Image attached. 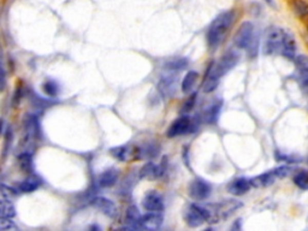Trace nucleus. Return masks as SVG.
<instances>
[{"label":"nucleus","mask_w":308,"mask_h":231,"mask_svg":"<svg viewBox=\"0 0 308 231\" xmlns=\"http://www.w3.org/2000/svg\"><path fill=\"white\" fill-rule=\"evenodd\" d=\"M239 62V54L234 51L226 52L218 62L211 65L208 69V72L206 73V79L202 85V89L205 93H211L215 90L219 85L220 79L225 76L230 70L235 68V65Z\"/></svg>","instance_id":"1"},{"label":"nucleus","mask_w":308,"mask_h":231,"mask_svg":"<svg viewBox=\"0 0 308 231\" xmlns=\"http://www.w3.org/2000/svg\"><path fill=\"white\" fill-rule=\"evenodd\" d=\"M234 21H235V11L234 10H227V11L219 13L212 21L207 29V35H206L209 47L216 48L222 43L227 31H229L230 27L233 26Z\"/></svg>","instance_id":"2"},{"label":"nucleus","mask_w":308,"mask_h":231,"mask_svg":"<svg viewBox=\"0 0 308 231\" xmlns=\"http://www.w3.org/2000/svg\"><path fill=\"white\" fill-rule=\"evenodd\" d=\"M234 43L241 50H246L249 57H254L258 52V44L253 24L251 22L241 24L239 30L236 31L235 36H234Z\"/></svg>","instance_id":"3"},{"label":"nucleus","mask_w":308,"mask_h":231,"mask_svg":"<svg viewBox=\"0 0 308 231\" xmlns=\"http://www.w3.org/2000/svg\"><path fill=\"white\" fill-rule=\"evenodd\" d=\"M209 218H211V215H209L208 207L195 204L189 205L184 213L185 222L191 227H198L206 222H209Z\"/></svg>","instance_id":"4"},{"label":"nucleus","mask_w":308,"mask_h":231,"mask_svg":"<svg viewBox=\"0 0 308 231\" xmlns=\"http://www.w3.org/2000/svg\"><path fill=\"white\" fill-rule=\"evenodd\" d=\"M242 202L237 201V200H226L224 202H220V204L213 205L211 206L209 209V215H211V218H209V222H218L220 219H225L227 217L233 215L234 212L237 211V209L242 207Z\"/></svg>","instance_id":"5"},{"label":"nucleus","mask_w":308,"mask_h":231,"mask_svg":"<svg viewBox=\"0 0 308 231\" xmlns=\"http://www.w3.org/2000/svg\"><path fill=\"white\" fill-rule=\"evenodd\" d=\"M285 30L282 28H271L268 29L265 37V53L266 54H281L283 38H284Z\"/></svg>","instance_id":"6"},{"label":"nucleus","mask_w":308,"mask_h":231,"mask_svg":"<svg viewBox=\"0 0 308 231\" xmlns=\"http://www.w3.org/2000/svg\"><path fill=\"white\" fill-rule=\"evenodd\" d=\"M212 192V185L202 178H195L189 184V195L195 200H205Z\"/></svg>","instance_id":"7"},{"label":"nucleus","mask_w":308,"mask_h":231,"mask_svg":"<svg viewBox=\"0 0 308 231\" xmlns=\"http://www.w3.org/2000/svg\"><path fill=\"white\" fill-rule=\"evenodd\" d=\"M192 130V123L191 120L188 116H182V117L177 118L176 121L172 122V124L170 125V128L167 129L166 135L167 138H177V136H182L184 134H188Z\"/></svg>","instance_id":"8"},{"label":"nucleus","mask_w":308,"mask_h":231,"mask_svg":"<svg viewBox=\"0 0 308 231\" xmlns=\"http://www.w3.org/2000/svg\"><path fill=\"white\" fill-rule=\"evenodd\" d=\"M296 66V77L301 88L308 93V57L304 54L296 55L294 59Z\"/></svg>","instance_id":"9"},{"label":"nucleus","mask_w":308,"mask_h":231,"mask_svg":"<svg viewBox=\"0 0 308 231\" xmlns=\"http://www.w3.org/2000/svg\"><path fill=\"white\" fill-rule=\"evenodd\" d=\"M142 206L147 212H163L164 209L163 197L157 191L147 192L142 200Z\"/></svg>","instance_id":"10"},{"label":"nucleus","mask_w":308,"mask_h":231,"mask_svg":"<svg viewBox=\"0 0 308 231\" xmlns=\"http://www.w3.org/2000/svg\"><path fill=\"white\" fill-rule=\"evenodd\" d=\"M92 205L99 209V211L103 212L105 216H107L108 218H116V216H117L118 213L117 206L114 205L113 201L108 200L107 198H95L92 201Z\"/></svg>","instance_id":"11"},{"label":"nucleus","mask_w":308,"mask_h":231,"mask_svg":"<svg viewBox=\"0 0 308 231\" xmlns=\"http://www.w3.org/2000/svg\"><path fill=\"white\" fill-rule=\"evenodd\" d=\"M24 131H26V139L29 142H35L40 138V125L35 116H28L24 122Z\"/></svg>","instance_id":"12"},{"label":"nucleus","mask_w":308,"mask_h":231,"mask_svg":"<svg viewBox=\"0 0 308 231\" xmlns=\"http://www.w3.org/2000/svg\"><path fill=\"white\" fill-rule=\"evenodd\" d=\"M296 51H297V45L296 40L294 37V35L289 31H285L284 38H283V46L281 51V55L285 57L286 59L294 61L296 58Z\"/></svg>","instance_id":"13"},{"label":"nucleus","mask_w":308,"mask_h":231,"mask_svg":"<svg viewBox=\"0 0 308 231\" xmlns=\"http://www.w3.org/2000/svg\"><path fill=\"white\" fill-rule=\"evenodd\" d=\"M252 188V183L251 180H247V178L241 177V178H236V180L231 181L229 184H227V191L230 194L236 195V197H240V195L246 194L251 190Z\"/></svg>","instance_id":"14"},{"label":"nucleus","mask_w":308,"mask_h":231,"mask_svg":"<svg viewBox=\"0 0 308 231\" xmlns=\"http://www.w3.org/2000/svg\"><path fill=\"white\" fill-rule=\"evenodd\" d=\"M164 222V217L162 212H148L147 215L142 216L141 225L143 229L157 230L162 226Z\"/></svg>","instance_id":"15"},{"label":"nucleus","mask_w":308,"mask_h":231,"mask_svg":"<svg viewBox=\"0 0 308 231\" xmlns=\"http://www.w3.org/2000/svg\"><path fill=\"white\" fill-rule=\"evenodd\" d=\"M176 77L174 75H165L160 79L158 83V89L164 97L171 98L175 94V92H176Z\"/></svg>","instance_id":"16"},{"label":"nucleus","mask_w":308,"mask_h":231,"mask_svg":"<svg viewBox=\"0 0 308 231\" xmlns=\"http://www.w3.org/2000/svg\"><path fill=\"white\" fill-rule=\"evenodd\" d=\"M164 172H165V165L160 164V165H156L153 163H147L145 166L142 167L140 171V177L141 178H149V180H156V178L162 177Z\"/></svg>","instance_id":"17"},{"label":"nucleus","mask_w":308,"mask_h":231,"mask_svg":"<svg viewBox=\"0 0 308 231\" xmlns=\"http://www.w3.org/2000/svg\"><path fill=\"white\" fill-rule=\"evenodd\" d=\"M118 181V171L116 169H108L105 170L103 174L99 176L98 183L101 188H110L117 183Z\"/></svg>","instance_id":"18"},{"label":"nucleus","mask_w":308,"mask_h":231,"mask_svg":"<svg viewBox=\"0 0 308 231\" xmlns=\"http://www.w3.org/2000/svg\"><path fill=\"white\" fill-rule=\"evenodd\" d=\"M142 222V216L141 213L139 212L138 207L135 206H130L127 209V215H125V223L128 224L131 229H139V227H142L141 225Z\"/></svg>","instance_id":"19"},{"label":"nucleus","mask_w":308,"mask_h":231,"mask_svg":"<svg viewBox=\"0 0 308 231\" xmlns=\"http://www.w3.org/2000/svg\"><path fill=\"white\" fill-rule=\"evenodd\" d=\"M276 180H277V178H276L274 171L271 170L265 174H261L260 176L252 178L251 183L252 187H268V185L274 184Z\"/></svg>","instance_id":"20"},{"label":"nucleus","mask_w":308,"mask_h":231,"mask_svg":"<svg viewBox=\"0 0 308 231\" xmlns=\"http://www.w3.org/2000/svg\"><path fill=\"white\" fill-rule=\"evenodd\" d=\"M222 106H223V101L222 100H218L217 103H215L213 105H211V106H209V108L207 111H206V113H205L206 123L215 124L216 122L218 121V117H219L220 110H222Z\"/></svg>","instance_id":"21"},{"label":"nucleus","mask_w":308,"mask_h":231,"mask_svg":"<svg viewBox=\"0 0 308 231\" xmlns=\"http://www.w3.org/2000/svg\"><path fill=\"white\" fill-rule=\"evenodd\" d=\"M16 216V208L9 199H0V218H13Z\"/></svg>","instance_id":"22"},{"label":"nucleus","mask_w":308,"mask_h":231,"mask_svg":"<svg viewBox=\"0 0 308 231\" xmlns=\"http://www.w3.org/2000/svg\"><path fill=\"white\" fill-rule=\"evenodd\" d=\"M159 152L158 147L156 145H152V143H148V145L141 146L136 149L135 154H138V158L140 159H145V158H154Z\"/></svg>","instance_id":"23"},{"label":"nucleus","mask_w":308,"mask_h":231,"mask_svg":"<svg viewBox=\"0 0 308 231\" xmlns=\"http://www.w3.org/2000/svg\"><path fill=\"white\" fill-rule=\"evenodd\" d=\"M40 187V181L36 177H28L27 180L22 181L18 185V190L21 192H31Z\"/></svg>","instance_id":"24"},{"label":"nucleus","mask_w":308,"mask_h":231,"mask_svg":"<svg viewBox=\"0 0 308 231\" xmlns=\"http://www.w3.org/2000/svg\"><path fill=\"white\" fill-rule=\"evenodd\" d=\"M199 73L197 71H189L187 75L184 76L183 81H182V92L189 93L192 89V87L195 86V83L198 81Z\"/></svg>","instance_id":"25"},{"label":"nucleus","mask_w":308,"mask_h":231,"mask_svg":"<svg viewBox=\"0 0 308 231\" xmlns=\"http://www.w3.org/2000/svg\"><path fill=\"white\" fill-rule=\"evenodd\" d=\"M188 59L185 58H174L166 62L165 68L170 71H178V70H183L187 68Z\"/></svg>","instance_id":"26"},{"label":"nucleus","mask_w":308,"mask_h":231,"mask_svg":"<svg viewBox=\"0 0 308 231\" xmlns=\"http://www.w3.org/2000/svg\"><path fill=\"white\" fill-rule=\"evenodd\" d=\"M294 183L302 190H308V171L301 170L293 177Z\"/></svg>","instance_id":"27"},{"label":"nucleus","mask_w":308,"mask_h":231,"mask_svg":"<svg viewBox=\"0 0 308 231\" xmlns=\"http://www.w3.org/2000/svg\"><path fill=\"white\" fill-rule=\"evenodd\" d=\"M110 153L116 159L124 162L128 159V157L130 156V149L127 146H120V147H113L110 149Z\"/></svg>","instance_id":"28"},{"label":"nucleus","mask_w":308,"mask_h":231,"mask_svg":"<svg viewBox=\"0 0 308 231\" xmlns=\"http://www.w3.org/2000/svg\"><path fill=\"white\" fill-rule=\"evenodd\" d=\"M18 162L21 169L26 171V172H30L33 170V158H31V154L29 152L21 153V156L18 157Z\"/></svg>","instance_id":"29"},{"label":"nucleus","mask_w":308,"mask_h":231,"mask_svg":"<svg viewBox=\"0 0 308 231\" xmlns=\"http://www.w3.org/2000/svg\"><path fill=\"white\" fill-rule=\"evenodd\" d=\"M44 92L46 93L48 97L54 98L58 95L59 87L54 81H47V82H45V85H44Z\"/></svg>","instance_id":"30"},{"label":"nucleus","mask_w":308,"mask_h":231,"mask_svg":"<svg viewBox=\"0 0 308 231\" xmlns=\"http://www.w3.org/2000/svg\"><path fill=\"white\" fill-rule=\"evenodd\" d=\"M272 171H274L276 178H285L293 172V167L289 165H282L276 167V169H274Z\"/></svg>","instance_id":"31"},{"label":"nucleus","mask_w":308,"mask_h":231,"mask_svg":"<svg viewBox=\"0 0 308 231\" xmlns=\"http://www.w3.org/2000/svg\"><path fill=\"white\" fill-rule=\"evenodd\" d=\"M16 229V224L12 222L11 218H0V231H10Z\"/></svg>","instance_id":"32"},{"label":"nucleus","mask_w":308,"mask_h":231,"mask_svg":"<svg viewBox=\"0 0 308 231\" xmlns=\"http://www.w3.org/2000/svg\"><path fill=\"white\" fill-rule=\"evenodd\" d=\"M195 101H197V93L191 94V95L188 98V100L183 104L182 112H183V113H188L189 111H191L192 107H194V105H195Z\"/></svg>","instance_id":"33"},{"label":"nucleus","mask_w":308,"mask_h":231,"mask_svg":"<svg viewBox=\"0 0 308 231\" xmlns=\"http://www.w3.org/2000/svg\"><path fill=\"white\" fill-rule=\"evenodd\" d=\"M6 81H5V71L4 68H3V65L0 64V90H3L5 88Z\"/></svg>","instance_id":"34"},{"label":"nucleus","mask_w":308,"mask_h":231,"mask_svg":"<svg viewBox=\"0 0 308 231\" xmlns=\"http://www.w3.org/2000/svg\"><path fill=\"white\" fill-rule=\"evenodd\" d=\"M265 3H267L268 5H272V6H274V0H265Z\"/></svg>","instance_id":"35"}]
</instances>
